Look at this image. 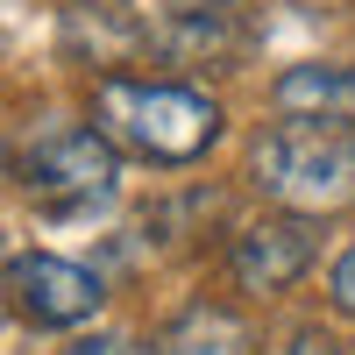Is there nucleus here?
I'll list each match as a JSON object with an SVG mask.
<instances>
[{
    "label": "nucleus",
    "instance_id": "f257e3e1",
    "mask_svg": "<svg viewBox=\"0 0 355 355\" xmlns=\"http://www.w3.org/2000/svg\"><path fill=\"white\" fill-rule=\"evenodd\" d=\"M93 128L128 157L150 164H192L214 150L220 107L171 78H100L93 85Z\"/></svg>",
    "mask_w": 355,
    "mask_h": 355
},
{
    "label": "nucleus",
    "instance_id": "f03ea898",
    "mask_svg": "<svg viewBox=\"0 0 355 355\" xmlns=\"http://www.w3.org/2000/svg\"><path fill=\"white\" fill-rule=\"evenodd\" d=\"M256 185L284 206H306V214L348 206L355 199V128L348 121H313V114L277 121L256 142Z\"/></svg>",
    "mask_w": 355,
    "mask_h": 355
},
{
    "label": "nucleus",
    "instance_id": "7ed1b4c3",
    "mask_svg": "<svg viewBox=\"0 0 355 355\" xmlns=\"http://www.w3.org/2000/svg\"><path fill=\"white\" fill-rule=\"evenodd\" d=\"M114 142L100 128H43L21 157V185L50 214H85L114 199Z\"/></svg>",
    "mask_w": 355,
    "mask_h": 355
},
{
    "label": "nucleus",
    "instance_id": "20e7f679",
    "mask_svg": "<svg viewBox=\"0 0 355 355\" xmlns=\"http://www.w3.org/2000/svg\"><path fill=\"white\" fill-rule=\"evenodd\" d=\"M0 291L15 299V313L28 320V327H78V320H93L100 313V277L85 270V263L71 256H15L8 263V277H0Z\"/></svg>",
    "mask_w": 355,
    "mask_h": 355
},
{
    "label": "nucleus",
    "instance_id": "39448f33",
    "mask_svg": "<svg viewBox=\"0 0 355 355\" xmlns=\"http://www.w3.org/2000/svg\"><path fill=\"white\" fill-rule=\"evenodd\" d=\"M313 263V227L306 220H256L234 234V284L242 291H291Z\"/></svg>",
    "mask_w": 355,
    "mask_h": 355
},
{
    "label": "nucleus",
    "instance_id": "423d86ee",
    "mask_svg": "<svg viewBox=\"0 0 355 355\" xmlns=\"http://www.w3.org/2000/svg\"><path fill=\"white\" fill-rule=\"evenodd\" d=\"M284 114H313V121H348L355 114V64H299L277 78Z\"/></svg>",
    "mask_w": 355,
    "mask_h": 355
},
{
    "label": "nucleus",
    "instance_id": "0eeeda50",
    "mask_svg": "<svg viewBox=\"0 0 355 355\" xmlns=\"http://www.w3.org/2000/svg\"><path fill=\"white\" fill-rule=\"evenodd\" d=\"M150 355H249V327L234 313H220V306H192L157 334Z\"/></svg>",
    "mask_w": 355,
    "mask_h": 355
},
{
    "label": "nucleus",
    "instance_id": "6e6552de",
    "mask_svg": "<svg viewBox=\"0 0 355 355\" xmlns=\"http://www.w3.org/2000/svg\"><path fill=\"white\" fill-rule=\"evenodd\" d=\"M334 306H341V313L355 320V249H348V256L334 263Z\"/></svg>",
    "mask_w": 355,
    "mask_h": 355
},
{
    "label": "nucleus",
    "instance_id": "1a4fd4ad",
    "mask_svg": "<svg viewBox=\"0 0 355 355\" xmlns=\"http://www.w3.org/2000/svg\"><path fill=\"white\" fill-rule=\"evenodd\" d=\"M64 355H135L121 334H93V341H78V348H64Z\"/></svg>",
    "mask_w": 355,
    "mask_h": 355
}]
</instances>
